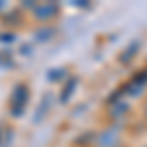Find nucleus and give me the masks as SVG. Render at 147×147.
Wrapping results in <instances>:
<instances>
[]
</instances>
